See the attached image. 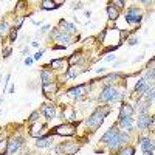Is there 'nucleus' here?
Listing matches in <instances>:
<instances>
[{
    "label": "nucleus",
    "instance_id": "nucleus-22",
    "mask_svg": "<svg viewBox=\"0 0 155 155\" xmlns=\"http://www.w3.org/2000/svg\"><path fill=\"white\" fill-rule=\"evenodd\" d=\"M115 134H116V130H113V129H109V130H107L104 135H102V138H101V143H109V140H110Z\"/></svg>",
    "mask_w": 155,
    "mask_h": 155
},
{
    "label": "nucleus",
    "instance_id": "nucleus-23",
    "mask_svg": "<svg viewBox=\"0 0 155 155\" xmlns=\"http://www.w3.org/2000/svg\"><path fill=\"white\" fill-rule=\"evenodd\" d=\"M79 67H71V68H68V73H67V78L68 79H73V78H76L78 74H79L82 70H78Z\"/></svg>",
    "mask_w": 155,
    "mask_h": 155
},
{
    "label": "nucleus",
    "instance_id": "nucleus-2",
    "mask_svg": "<svg viewBox=\"0 0 155 155\" xmlns=\"http://www.w3.org/2000/svg\"><path fill=\"white\" fill-rule=\"evenodd\" d=\"M99 99H101V101H110V99L120 101V99H123V95H121V93L118 95V92L115 90V87L107 85V87L102 88V92H101V95H99Z\"/></svg>",
    "mask_w": 155,
    "mask_h": 155
},
{
    "label": "nucleus",
    "instance_id": "nucleus-32",
    "mask_svg": "<svg viewBox=\"0 0 155 155\" xmlns=\"http://www.w3.org/2000/svg\"><path fill=\"white\" fill-rule=\"evenodd\" d=\"M37 121H39V112H33L31 116H30V123L34 124V123H37Z\"/></svg>",
    "mask_w": 155,
    "mask_h": 155
},
{
    "label": "nucleus",
    "instance_id": "nucleus-3",
    "mask_svg": "<svg viewBox=\"0 0 155 155\" xmlns=\"http://www.w3.org/2000/svg\"><path fill=\"white\" fill-rule=\"evenodd\" d=\"M141 19H143V16H141L140 8L130 6V8L127 9V12H126V20H127L129 23H140Z\"/></svg>",
    "mask_w": 155,
    "mask_h": 155
},
{
    "label": "nucleus",
    "instance_id": "nucleus-31",
    "mask_svg": "<svg viewBox=\"0 0 155 155\" xmlns=\"http://www.w3.org/2000/svg\"><path fill=\"white\" fill-rule=\"evenodd\" d=\"M8 30H9V27H8V23L6 22H2V23H0V34H6L8 33Z\"/></svg>",
    "mask_w": 155,
    "mask_h": 155
},
{
    "label": "nucleus",
    "instance_id": "nucleus-1",
    "mask_svg": "<svg viewBox=\"0 0 155 155\" xmlns=\"http://www.w3.org/2000/svg\"><path fill=\"white\" fill-rule=\"evenodd\" d=\"M110 113V107H98L92 115L87 118V126L88 127H92V129H98L101 124H102V121H104V118Z\"/></svg>",
    "mask_w": 155,
    "mask_h": 155
},
{
    "label": "nucleus",
    "instance_id": "nucleus-27",
    "mask_svg": "<svg viewBox=\"0 0 155 155\" xmlns=\"http://www.w3.org/2000/svg\"><path fill=\"white\" fill-rule=\"evenodd\" d=\"M62 64H65V61H64V59H56V61H51V62H50V65H51V67H54V68H61V67H62Z\"/></svg>",
    "mask_w": 155,
    "mask_h": 155
},
{
    "label": "nucleus",
    "instance_id": "nucleus-12",
    "mask_svg": "<svg viewBox=\"0 0 155 155\" xmlns=\"http://www.w3.org/2000/svg\"><path fill=\"white\" fill-rule=\"evenodd\" d=\"M134 113V107L129 104H123L121 110H120V118H127V116H132Z\"/></svg>",
    "mask_w": 155,
    "mask_h": 155
},
{
    "label": "nucleus",
    "instance_id": "nucleus-38",
    "mask_svg": "<svg viewBox=\"0 0 155 155\" xmlns=\"http://www.w3.org/2000/svg\"><path fill=\"white\" fill-rule=\"evenodd\" d=\"M42 54H44V50H41V51H37V53L34 54V59H36V61H39V59L42 58Z\"/></svg>",
    "mask_w": 155,
    "mask_h": 155
},
{
    "label": "nucleus",
    "instance_id": "nucleus-25",
    "mask_svg": "<svg viewBox=\"0 0 155 155\" xmlns=\"http://www.w3.org/2000/svg\"><path fill=\"white\" fill-rule=\"evenodd\" d=\"M61 27L65 28L67 33H74V25H71V23H68V22H65V20H61Z\"/></svg>",
    "mask_w": 155,
    "mask_h": 155
},
{
    "label": "nucleus",
    "instance_id": "nucleus-19",
    "mask_svg": "<svg viewBox=\"0 0 155 155\" xmlns=\"http://www.w3.org/2000/svg\"><path fill=\"white\" fill-rule=\"evenodd\" d=\"M56 90H58V85H56V84H53V82L44 85V93H45V95H51V93L54 95V93H56Z\"/></svg>",
    "mask_w": 155,
    "mask_h": 155
},
{
    "label": "nucleus",
    "instance_id": "nucleus-18",
    "mask_svg": "<svg viewBox=\"0 0 155 155\" xmlns=\"http://www.w3.org/2000/svg\"><path fill=\"white\" fill-rule=\"evenodd\" d=\"M58 5H62V2H50V0H44L42 2L44 9H54V8H58Z\"/></svg>",
    "mask_w": 155,
    "mask_h": 155
},
{
    "label": "nucleus",
    "instance_id": "nucleus-6",
    "mask_svg": "<svg viewBox=\"0 0 155 155\" xmlns=\"http://www.w3.org/2000/svg\"><path fill=\"white\" fill-rule=\"evenodd\" d=\"M88 88H90V84L78 85V87H73V88H70V90H68V93H70L71 96H76V98H79V96H82L84 93H87V92H88Z\"/></svg>",
    "mask_w": 155,
    "mask_h": 155
},
{
    "label": "nucleus",
    "instance_id": "nucleus-39",
    "mask_svg": "<svg viewBox=\"0 0 155 155\" xmlns=\"http://www.w3.org/2000/svg\"><path fill=\"white\" fill-rule=\"evenodd\" d=\"M138 44V39L137 37H134V39H130V41H129V45H137Z\"/></svg>",
    "mask_w": 155,
    "mask_h": 155
},
{
    "label": "nucleus",
    "instance_id": "nucleus-20",
    "mask_svg": "<svg viewBox=\"0 0 155 155\" xmlns=\"http://www.w3.org/2000/svg\"><path fill=\"white\" fill-rule=\"evenodd\" d=\"M143 90H146V78H141V79H138V82H137V85H135V93L143 92Z\"/></svg>",
    "mask_w": 155,
    "mask_h": 155
},
{
    "label": "nucleus",
    "instance_id": "nucleus-17",
    "mask_svg": "<svg viewBox=\"0 0 155 155\" xmlns=\"http://www.w3.org/2000/svg\"><path fill=\"white\" fill-rule=\"evenodd\" d=\"M144 98H146V101L147 102H150L152 99H155V87H146V90H144Z\"/></svg>",
    "mask_w": 155,
    "mask_h": 155
},
{
    "label": "nucleus",
    "instance_id": "nucleus-10",
    "mask_svg": "<svg viewBox=\"0 0 155 155\" xmlns=\"http://www.w3.org/2000/svg\"><path fill=\"white\" fill-rule=\"evenodd\" d=\"M45 134V126L44 124H37V126H31L30 129V135L36 137V138H41Z\"/></svg>",
    "mask_w": 155,
    "mask_h": 155
},
{
    "label": "nucleus",
    "instance_id": "nucleus-24",
    "mask_svg": "<svg viewBox=\"0 0 155 155\" xmlns=\"http://www.w3.org/2000/svg\"><path fill=\"white\" fill-rule=\"evenodd\" d=\"M58 41H61L64 45H65V44H68L70 42V36H68V33H59V36H58Z\"/></svg>",
    "mask_w": 155,
    "mask_h": 155
},
{
    "label": "nucleus",
    "instance_id": "nucleus-45",
    "mask_svg": "<svg viewBox=\"0 0 155 155\" xmlns=\"http://www.w3.org/2000/svg\"><path fill=\"white\" fill-rule=\"evenodd\" d=\"M2 101H3V99H2V98H0V104H2Z\"/></svg>",
    "mask_w": 155,
    "mask_h": 155
},
{
    "label": "nucleus",
    "instance_id": "nucleus-43",
    "mask_svg": "<svg viewBox=\"0 0 155 155\" xmlns=\"http://www.w3.org/2000/svg\"><path fill=\"white\" fill-rule=\"evenodd\" d=\"M73 8L76 9V8H81V3H73Z\"/></svg>",
    "mask_w": 155,
    "mask_h": 155
},
{
    "label": "nucleus",
    "instance_id": "nucleus-35",
    "mask_svg": "<svg viewBox=\"0 0 155 155\" xmlns=\"http://www.w3.org/2000/svg\"><path fill=\"white\" fill-rule=\"evenodd\" d=\"M11 51H12V50H11V47H6V48L3 50V53H2V56H3V58H8V56L11 54Z\"/></svg>",
    "mask_w": 155,
    "mask_h": 155
},
{
    "label": "nucleus",
    "instance_id": "nucleus-26",
    "mask_svg": "<svg viewBox=\"0 0 155 155\" xmlns=\"http://www.w3.org/2000/svg\"><path fill=\"white\" fill-rule=\"evenodd\" d=\"M5 152H8V140H0V155H3Z\"/></svg>",
    "mask_w": 155,
    "mask_h": 155
},
{
    "label": "nucleus",
    "instance_id": "nucleus-21",
    "mask_svg": "<svg viewBox=\"0 0 155 155\" xmlns=\"http://www.w3.org/2000/svg\"><path fill=\"white\" fill-rule=\"evenodd\" d=\"M50 143H51V138H37L36 146L37 147H48Z\"/></svg>",
    "mask_w": 155,
    "mask_h": 155
},
{
    "label": "nucleus",
    "instance_id": "nucleus-42",
    "mask_svg": "<svg viewBox=\"0 0 155 155\" xmlns=\"http://www.w3.org/2000/svg\"><path fill=\"white\" fill-rule=\"evenodd\" d=\"M113 59H115V56H113V54H110V56H107V58H106V61H107V62H110V61H113Z\"/></svg>",
    "mask_w": 155,
    "mask_h": 155
},
{
    "label": "nucleus",
    "instance_id": "nucleus-9",
    "mask_svg": "<svg viewBox=\"0 0 155 155\" xmlns=\"http://www.w3.org/2000/svg\"><path fill=\"white\" fill-rule=\"evenodd\" d=\"M152 118L147 113H140V120H138V127L140 129H149Z\"/></svg>",
    "mask_w": 155,
    "mask_h": 155
},
{
    "label": "nucleus",
    "instance_id": "nucleus-4",
    "mask_svg": "<svg viewBox=\"0 0 155 155\" xmlns=\"http://www.w3.org/2000/svg\"><path fill=\"white\" fill-rule=\"evenodd\" d=\"M76 132V126L74 124H61L54 129V134L58 135H65V137H71Z\"/></svg>",
    "mask_w": 155,
    "mask_h": 155
},
{
    "label": "nucleus",
    "instance_id": "nucleus-30",
    "mask_svg": "<svg viewBox=\"0 0 155 155\" xmlns=\"http://www.w3.org/2000/svg\"><path fill=\"white\" fill-rule=\"evenodd\" d=\"M64 116H65L67 120H73V118H74V112H73V109H67V110H64Z\"/></svg>",
    "mask_w": 155,
    "mask_h": 155
},
{
    "label": "nucleus",
    "instance_id": "nucleus-8",
    "mask_svg": "<svg viewBox=\"0 0 155 155\" xmlns=\"http://www.w3.org/2000/svg\"><path fill=\"white\" fill-rule=\"evenodd\" d=\"M140 143H141V149L144 152H153V149H155V141L153 140L143 137V138H140Z\"/></svg>",
    "mask_w": 155,
    "mask_h": 155
},
{
    "label": "nucleus",
    "instance_id": "nucleus-29",
    "mask_svg": "<svg viewBox=\"0 0 155 155\" xmlns=\"http://www.w3.org/2000/svg\"><path fill=\"white\" fill-rule=\"evenodd\" d=\"M81 61V54H78V53H74L70 59H68V64L70 65H73V64H76V62H79Z\"/></svg>",
    "mask_w": 155,
    "mask_h": 155
},
{
    "label": "nucleus",
    "instance_id": "nucleus-16",
    "mask_svg": "<svg viewBox=\"0 0 155 155\" xmlns=\"http://www.w3.org/2000/svg\"><path fill=\"white\" fill-rule=\"evenodd\" d=\"M107 14H109V19L110 20H116V19H118V16H120V12H118V9H116L113 5H109L107 6Z\"/></svg>",
    "mask_w": 155,
    "mask_h": 155
},
{
    "label": "nucleus",
    "instance_id": "nucleus-41",
    "mask_svg": "<svg viewBox=\"0 0 155 155\" xmlns=\"http://www.w3.org/2000/svg\"><path fill=\"white\" fill-rule=\"evenodd\" d=\"M25 64H27V65H31V64H33V59H31V58H27V59H25Z\"/></svg>",
    "mask_w": 155,
    "mask_h": 155
},
{
    "label": "nucleus",
    "instance_id": "nucleus-13",
    "mask_svg": "<svg viewBox=\"0 0 155 155\" xmlns=\"http://www.w3.org/2000/svg\"><path fill=\"white\" fill-rule=\"evenodd\" d=\"M109 147L110 149H116V147H118V146H121V141H120V132H116L110 140H109Z\"/></svg>",
    "mask_w": 155,
    "mask_h": 155
},
{
    "label": "nucleus",
    "instance_id": "nucleus-28",
    "mask_svg": "<svg viewBox=\"0 0 155 155\" xmlns=\"http://www.w3.org/2000/svg\"><path fill=\"white\" fill-rule=\"evenodd\" d=\"M134 153H135V149L134 147H124L118 155H134Z\"/></svg>",
    "mask_w": 155,
    "mask_h": 155
},
{
    "label": "nucleus",
    "instance_id": "nucleus-40",
    "mask_svg": "<svg viewBox=\"0 0 155 155\" xmlns=\"http://www.w3.org/2000/svg\"><path fill=\"white\" fill-rule=\"evenodd\" d=\"M53 50H65V45H54Z\"/></svg>",
    "mask_w": 155,
    "mask_h": 155
},
{
    "label": "nucleus",
    "instance_id": "nucleus-15",
    "mask_svg": "<svg viewBox=\"0 0 155 155\" xmlns=\"http://www.w3.org/2000/svg\"><path fill=\"white\" fill-rule=\"evenodd\" d=\"M120 124L127 129V130H132V127H134V120H132V116H127V118H121Z\"/></svg>",
    "mask_w": 155,
    "mask_h": 155
},
{
    "label": "nucleus",
    "instance_id": "nucleus-36",
    "mask_svg": "<svg viewBox=\"0 0 155 155\" xmlns=\"http://www.w3.org/2000/svg\"><path fill=\"white\" fill-rule=\"evenodd\" d=\"M58 36H59V30H53L50 33V37L51 39H58Z\"/></svg>",
    "mask_w": 155,
    "mask_h": 155
},
{
    "label": "nucleus",
    "instance_id": "nucleus-33",
    "mask_svg": "<svg viewBox=\"0 0 155 155\" xmlns=\"http://www.w3.org/2000/svg\"><path fill=\"white\" fill-rule=\"evenodd\" d=\"M17 28H12L11 31H9V39H11V42H14L16 41V37H17Z\"/></svg>",
    "mask_w": 155,
    "mask_h": 155
},
{
    "label": "nucleus",
    "instance_id": "nucleus-14",
    "mask_svg": "<svg viewBox=\"0 0 155 155\" xmlns=\"http://www.w3.org/2000/svg\"><path fill=\"white\" fill-rule=\"evenodd\" d=\"M41 79H42V84H44V85L51 84V82H53V74H51L48 70H42V73H41Z\"/></svg>",
    "mask_w": 155,
    "mask_h": 155
},
{
    "label": "nucleus",
    "instance_id": "nucleus-5",
    "mask_svg": "<svg viewBox=\"0 0 155 155\" xmlns=\"http://www.w3.org/2000/svg\"><path fill=\"white\" fill-rule=\"evenodd\" d=\"M22 143H23V140H22V137H20V135L12 137V138L8 141V152H9V153H16V152L20 149Z\"/></svg>",
    "mask_w": 155,
    "mask_h": 155
},
{
    "label": "nucleus",
    "instance_id": "nucleus-44",
    "mask_svg": "<svg viewBox=\"0 0 155 155\" xmlns=\"http://www.w3.org/2000/svg\"><path fill=\"white\" fill-rule=\"evenodd\" d=\"M144 155H153V152H144Z\"/></svg>",
    "mask_w": 155,
    "mask_h": 155
},
{
    "label": "nucleus",
    "instance_id": "nucleus-34",
    "mask_svg": "<svg viewBox=\"0 0 155 155\" xmlns=\"http://www.w3.org/2000/svg\"><path fill=\"white\" fill-rule=\"evenodd\" d=\"M150 79L152 81L155 79V70H149L147 74H146V81H150Z\"/></svg>",
    "mask_w": 155,
    "mask_h": 155
},
{
    "label": "nucleus",
    "instance_id": "nucleus-37",
    "mask_svg": "<svg viewBox=\"0 0 155 155\" xmlns=\"http://www.w3.org/2000/svg\"><path fill=\"white\" fill-rule=\"evenodd\" d=\"M116 5V9H120V8H123L124 6V2H121V0H116V2H113V6Z\"/></svg>",
    "mask_w": 155,
    "mask_h": 155
},
{
    "label": "nucleus",
    "instance_id": "nucleus-11",
    "mask_svg": "<svg viewBox=\"0 0 155 155\" xmlns=\"http://www.w3.org/2000/svg\"><path fill=\"white\" fill-rule=\"evenodd\" d=\"M42 112H44V115L47 116L48 120H53L56 116V109H54L53 104H44L42 106Z\"/></svg>",
    "mask_w": 155,
    "mask_h": 155
},
{
    "label": "nucleus",
    "instance_id": "nucleus-7",
    "mask_svg": "<svg viewBox=\"0 0 155 155\" xmlns=\"http://www.w3.org/2000/svg\"><path fill=\"white\" fill-rule=\"evenodd\" d=\"M58 150H59V152H65V153H68V155H73L74 152L79 150V146L73 144V143H64V144H61V146L58 147Z\"/></svg>",
    "mask_w": 155,
    "mask_h": 155
}]
</instances>
